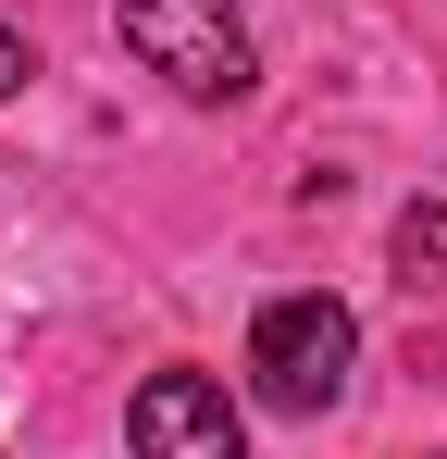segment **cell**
<instances>
[{"label": "cell", "mask_w": 447, "mask_h": 459, "mask_svg": "<svg viewBox=\"0 0 447 459\" xmlns=\"http://www.w3.org/2000/svg\"><path fill=\"white\" fill-rule=\"evenodd\" d=\"M112 38H125L174 100H249V87H261V50H249L236 0H112Z\"/></svg>", "instance_id": "6da1fadb"}, {"label": "cell", "mask_w": 447, "mask_h": 459, "mask_svg": "<svg viewBox=\"0 0 447 459\" xmlns=\"http://www.w3.org/2000/svg\"><path fill=\"white\" fill-rule=\"evenodd\" d=\"M125 435H137V459H249V422L212 373H149Z\"/></svg>", "instance_id": "3957f363"}, {"label": "cell", "mask_w": 447, "mask_h": 459, "mask_svg": "<svg viewBox=\"0 0 447 459\" xmlns=\"http://www.w3.org/2000/svg\"><path fill=\"white\" fill-rule=\"evenodd\" d=\"M398 286H447V199L398 212Z\"/></svg>", "instance_id": "277c9868"}, {"label": "cell", "mask_w": 447, "mask_h": 459, "mask_svg": "<svg viewBox=\"0 0 447 459\" xmlns=\"http://www.w3.org/2000/svg\"><path fill=\"white\" fill-rule=\"evenodd\" d=\"M348 360H361V323L336 299H274L249 323V385H261L274 410H298V422L348 397Z\"/></svg>", "instance_id": "7a4b0ae2"}, {"label": "cell", "mask_w": 447, "mask_h": 459, "mask_svg": "<svg viewBox=\"0 0 447 459\" xmlns=\"http://www.w3.org/2000/svg\"><path fill=\"white\" fill-rule=\"evenodd\" d=\"M38 75V63H25V38H13V25H0V100H13V87Z\"/></svg>", "instance_id": "5b68a950"}]
</instances>
